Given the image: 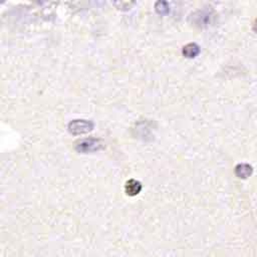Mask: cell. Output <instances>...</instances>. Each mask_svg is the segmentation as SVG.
Segmentation results:
<instances>
[{
	"mask_svg": "<svg viewBox=\"0 0 257 257\" xmlns=\"http://www.w3.org/2000/svg\"><path fill=\"white\" fill-rule=\"evenodd\" d=\"M102 147V144L99 140L96 139H84L79 142H77L75 149L79 153H93L96 151H99Z\"/></svg>",
	"mask_w": 257,
	"mask_h": 257,
	"instance_id": "1",
	"label": "cell"
},
{
	"mask_svg": "<svg viewBox=\"0 0 257 257\" xmlns=\"http://www.w3.org/2000/svg\"><path fill=\"white\" fill-rule=\"evenodd\" d=\"M93 128V123L85 119H74L69 122L68 131L72 135H82L90 132Z\"/></svg>",
	"mask_w": 257,
	"mask_h": 257,
	"instance_id": "2",
	"label": "cell"
},
{
	"mask_svg": "<svg viewBox=\"0 0 257 257\" xmlns=\"http://www.w3.org/2000/svg\"><path fill=\"white\" fill-rule=\"evenodd\" d=\"M141 190H142V184L135 179H131L125 183L124 191L128 196H136L141 192Z\"/></svg>",
	"mask_w": 257,
	"mask_h": 257,
	"instance_id": "3",
	"label": "cell"
},
{
	"mask_svg": "<svg viewBox=\"0 0 257 257\" xmlns=\"http://www.w3.org/2000/svg\"><path fill=\"white\" fill-rule=\"evenodd\" d=\"M200 49L199 46L196 43H189L184 46L183 48V54L188 58H193L198 55Z\"/></svg>",
	"mask_w": 257,
	"mask_h": 257,
	"instance_id": "4",
	"label": "cell"
},
{
	"mask_svg": "<svg viewBox=\"0 0 257 257\" xmlns=\"http://www.w3.org/2000/svg\"><path fill=\"white\" fill-rule=\"evenodd\" d=\"M235 172H236V175L239 178L244 179V178H247V177H249L251 175L252 168L249 165H247V164H240V165H238L236 167Z\"/></svg>",
	"mask_w": 257,
	"mask_h": 257,
	"instance_id": "5",
	"label": "cell"
},
{
	"mask_svg": "<svg viewBox=\"0 0 257 257\" xmlns=\"http://www.w3.org/2000/svg\"><path fill=\"white\" fill-rule=\"evenodd\" d=\"M156 10H157V12H158L159 14L164 15V14H167V13L170 11V7H169V5H168L167 2L159 1V2H157V4H156Z\"/></svg>",
	"mask_w": 257,
	"mask_h": 257,
	"instance_id": "6",
	"label": "cell"
},
{
	"mask_svg": "<svg viewBox=\"0 0 257 257\" xmlns=\"http://www.w3.org/2000/svg\"><path fill=\"white\" fill-rule=\"evenodd\" d=\"M255 24H256V26H257V21H256V23H255Z\"/></svg>",
	"mask_w": 257,
	"mask_h": 257,
	"instance_id": "7",
	"label": "cell"
}]
</instances>
